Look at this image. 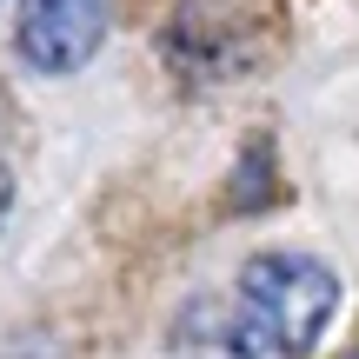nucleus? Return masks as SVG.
Returning a JSON list of instances; mask_svg holds the SVG:
<instances>
[{"label":"nucleus","instance_id":"nucleus-1","mask_svg":"<svg viewBox=\"0 0 359 359\" xmlns=\"http://www.w3.org/2000/svg\"><path fill=\"white\" fill-rule=\"evenodd\" d=\"M240 313L273 346V359H306L339 313V280L306 253H253L240 266Z\"/></svg>","mask_w":359,"mask_h":359},{"label":"nucleus","instance_id":"nucleus-2","mask_svg":"<svg viewBox=\"0 0 359 359\" xmlns=\"http://www.w3.org/2000/svg\"><path fill=\"white\" fill-rule=\"evenodd\" d=\"M107 34V0H20V27H13V53L34 74L60 80L93 60Z\"/></svg>","mask_w":359,"mask_h":359},{"label":"nucleus","instance_id":"nucleus-3","mask_svg":"<svg viewBox=\"0 0 359 359\" xmlns=\"http://www.w3.org/2000/svg\"><path fill=\"white\" fill-rule=\"evenodd\" d=\"M173 359H273V346L253 333V320L233 299L200 293L173 320Z\"/></svg>","mask_w":359,"mask_h":359},{"label":"nucleus","instance_id":"nucleus-4","mask_svg":"<svg viewBox=\"0 0 359 359\" xmlns=\"http://www.w3.org/2000/svg\"><path fill=\"white\" fill-rule=\"evenodd\" d=\"M266 160H273V147H266V140L246 147L240 187H233V206H240V213H253V206H266V200H273V187H266Z\"/></svg>","mask_w":359,"mask_h":359},{"label":"nucleus","instance_id":"nucleus-5","mask_svg":"<svg viewBox=\"0 0 359 359\" xmlns=\"http://www.w3.org/2000/svg\"><path fill=\"white\" fill-rule=\"evenodd\" d=\"M7 206H13V173L0 167V226H7Z\"/></svg>","mask_w":359,"mask_h":359},{"label":"nucleus","instance_id":"nucleus-6","mask_svg":"<svg viewBox=\"0 0 359 359\" xmlns=\"http://www.w3.org/2000/svg\"><path fill=\"white\" fill-rule=\"evenodd\" d=\"M346 359H359V353H346Z\"/></svg>","mask_w":359,"mask_h":359}]
</instances>
